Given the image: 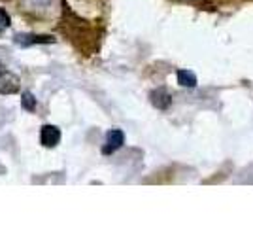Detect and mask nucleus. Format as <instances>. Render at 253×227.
<instances>
[{"mask_svg":"<svg viewBox=\"0 0 253 227\" xmlns=\"http://www.w3.org/2000/svg\"><path fill=\"white\" fill-rule=\"evenodd\" d=\"M123 144H125V135H123V131L121 129L108 131V135H106V144H104V148H102V153L110 155V153H114V151L119 150Z\"/></svg>","mask_w":253,"mask_h":227,"instance_id":"nucleus-2","label":"nucleus"},{"mask_svg":"<svg viewBox=\"0 0 253 227\" xmlns=\"http://www.w3.org/2000/svg\"><path fill=\"white\" fill-rule=\"evenodd\" d=\"M178 84L181 87H195L197 86V76L191 70H178Z\"/></svg>","mask_w":253,"mask_h":227,"instance_id":"nucleus-6","label":"nucleus"},{"mask_svg":"<svg viewBox=\"0 0 253 227\" xmlns=\"http://www.w3.org/2000/svg\"><path fill=\"white\" fill-rule=\"evenodd\" d=\"M61 140V131L55 125H43L42 133H40V142L45 148H55Z\"/></svg>","mask_w":253,"mask_h":227,"instance_id":"nucleus-3","label":"nucleus"},{"mask_svg":"<svg viewBox=\"0 0 253 227\" xmlns=\"http://www.w3.org/2000/svg\"><path fill=\"white\" fill-rule=\"evenodd\" d=\"M151 102H153V106L159 110H167L172 104V97L169 95V91L167 89H155L151 95Z\"/></svg>","mask_w":253,"mask_h":227,"instance_id":"nucleus-5","label":"nucleus"},{"mask_svg":"<svg viewBox=\"0 0 253 227\" xmlns=\"http://www.w3.org/2000/svg\"><path fill=\"white\" fill-rule=\"evenodd\" d=\"M19 91V78L6 70L4 65H0V93L2 95H11Z\"/></svg>","mask_w":253,"mask_h":227,"instance_id":"nucleus-1","label":"nucleus"},{"mask_svg":"<svg viewBox=\"0 0 253 227\" xmlns=\"http://www.w3.org/2000/svg\"><path fill=\"white\" fill-rule=\"evenodd\" d=\"M21 104L25 110H29V112H32V110H36V98H34V95L32 93H23L21 97Z\"/></svg>","mask_w":253,"mask_h":227,"instance_id":"nucleus-8","label":"nucleus"},{"mask_svg":"<svg viewBox=\"0 0 253 227\" xmlns=\"http://www.w3.org/2000/svg\"><path fill=\"white\" fill-rule=\"evenodd\" d=\"M55 38L49 34H17L15 44L19 45H32V44H53Z\"/></svg>","mask_w":253,"mask_h":227,"instance_id":"nucleus-4","label":"nucleus"},{"mask_svg":"<svg viewBox=\"0 0 253 227\" xmlns=\"http://www.w3.org/2000/svg\"><path fill=\"white\" fill-rule=\"evenodd\" d=\"M10 27V15L6 13V10H0V34L2 31H6Z\"/></svg>","mask_w":253,"mask_h":227,"instance_id":"nucleus-9","label":"nucleus"},{"mask_svg":"<svg viewBox=\"0 0 253 227\" xmlns=\"http://www.w3.org/2000/svg\"><path fill=\"white\" fill-rule=\"evenodd\" d=\"M25 4L29 6V10L34 11H43V10H49L53 4V0H25Z\"/></svg>","mask_w":253,"mask_h":227,"instance_id":"nucleus-7","label":"nucleus"}]
</instances>
